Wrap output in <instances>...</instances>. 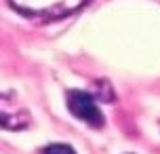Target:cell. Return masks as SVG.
Instances as JSON below:
<instances>
[{"label":"cell","mask_w":160,"mask_h":154,"mask_svg":"<svg viewBox=\"0 0 160 154\" xmlns=\"http://www.w3.org/2000/svg\"><path fill=\"white\" fill-rule=\"evenodd\" d=\"M13 7L30 17H44V19H57L78 11L87 0H11Z\"/></svg>","instance_id":"1"},{"label":"cell","mask_w":160,"mask_h":154,"mask_svg":"<svg viewBox=\"0 0 160 154\" xmlns=\"http://www.w3.org/2000/svg\"><path fill=\"white\" fill-rule=\"evenodd\" d=\"M68 108L78 121L91 127H103V114L97 108V101L84 91H70L68 93Z\"/></svg>","instance_id":"2"},{"label":"cell","mask_w":160,"mask_h":154,"mask_svg":"<svg viewBox=\"0 0 160 154\" xmlns=\"http://www.w3.org/2000/svg\"><path fill=\"white\" fill-rule=\"evenodd\" d=\"M0 125L7 129H25L30 125V116L23 108H19L17 101L0 97Z\"/></svg>","instance_id":"3"},{"label":"cell","mask_w":160,"mask_h":154,"mask_svg":"<svg viewBox=\"0 0 160 154\" xmlns=\"http://www.w3.org/2000/svg\"><path fill=\"white\" fill-rule=\"evenodd\" d=\"M42 154H76L70 146H65V144H51L42 150Z\"/></svg>","instance_id":"4"}]
</instances>
